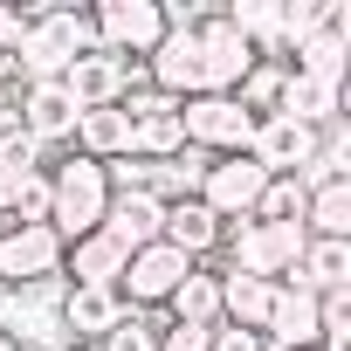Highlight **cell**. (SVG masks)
<instances>
[{
    "label": "cell",
    "instance_id": "12",
    "mask_svg": "<svg viewBox=\"0 0 351 351\" xmlns=\"http://www.w3.org/2000/svg\"><path fill=\"white\" fill-rule=\"evenodd\" d=\"M262 344H269V351H310V344H317V296H310L303 282H276Z\"/></svg>",
    "mask_w": 351,
    "mask_h": 351
},
{
    "label": "cell",
    "instance_id": "16",
    "mask_svg": "<svg viewBox=\"0 0 351 351\" xmlns=\"http://www.w3.org/2000/svg\"><path fill=\"white\" fill-rule=\"evenodd\" d=\"M56 317H62L69 344H97V337H104V330L124 317V303H117V289H76V282H62Z\"/></svg>",
    "mask_w": 351,
    "mask_h": 351
},
{
    "label": "cell",
    "instance_id": "21",
    "mask_svg": "<svg viewBox=\"0 0 351 351\" xmlns=\"http://www.w3.org/2000/svg\"><path fill=\"white\" fill-rule=\"evenodd\" d=\"M269 303H276V282L221 269V324H234V330H262V324H269Z\"/></svg>",
    "mask_w": 351,
    "mask_h": 351
},
{
    "label": "cell",
    "instance_id": "29",
    "mask_svg": "<svg viewBox=\"0 0 351 351\" xmlns=\"http://www.w3.org/2000/svg\"><path fill=\"white\" fill-rule=\"evenodd\" d=\"M8 200H14V172H0V228H8Z\"/></svg>",
    "mask_w": 351,
    "mask_h": 351
},
{
    "label": "cell",
    "instance_id": "24",
    "mask_svg": "<svg viewBox=\"0 0 351 351\" xmlns=\"http://www.w3.org/2000/svg\"><path fill=\"white\" fill-rule=\"evenodd\" d=\"M42 221H49V172H28V180H14L8 228H42Z\"/></svg>",
    "mask_w": 351,
    "mask_h": 351
},
{
    "label": "cell",
    "instance_id": "10",
    "mask_svg": "<svg viewBox=\"0 0 351 351\" xmlns=\"http://www.w3.org/2000/svg\"><path fill=\"white\" fill-rule=\"evenodd\" d=\"M62 90L76 97V110H104V104H124L131 90H145V62H117L104 49H83L62 76Z\"/></svg>",
    "mask_w": 351,
    "mask_h": 351
},
{
    "label": "cell",
    "instance_id": "25",
    "mask_svg": "<svg viewBox=\"0 0 351 351\" xmlns=\"http://www.w3.org/2000/svg\"><path fill=\"white\" fill-rule=\"evenodd\" d=\"M234 97H241V110L269 117V110H276V97H282V62H276V56H262V62L248 69V83H241Z\"/></svg>",
    "mask_w": 351,
    "mask_h": 351
},
{
    "label": "cell",
    "instance_id": "23",
    "mask_svg": "<svg viewBox=\"0 0 351 351\" xmlns=\"http://www.w3.org/2000/svg\"><path fill=\"white\" fill-rule=\"evenodd\" d=\"M158 330H165V324H158L152 310H124V317L97 337V351H158Z\"/></svg>",
    "mask_w": 351,
    "mask_h": 351
},
{
    "label": "cell",
    "instance_id": "4",
    "mask_svg": "<svg viewBox=\"0 0 351 351\" xmlns=\"http://www.w3.org/2000/svg\"><path fill=\"white\" fill-rule=\"evenodd\" d=\"M193 62H200V97H234L262 56L221 21V8H207V14L193 21Z\"/></svg>",
    "mask_w": 351,
    "mask_h": 351
},
{
    "label": "cell",
    "instance_id": "7",
    "mask_svg": "<svg viewBox=\"0 0 351 351\" xmlns=\"http://www.w3.org/2000/svg\"><path fill=\"white\" fill-rule=\"evenodd\" d=\"M262 186H269V172H262L248 152H234V158H207V172H200L193 200H200L221 228H234V221H248V214H255Z\"/></svg>",
    "mask_w": 351,
    "mask_h": 351
},
{
    "label": "cell",
    "instance_id": "27",
    "mask_svg": "<svg viewBox=\"0 0 351 351\" xmlns=\"http://www.w3.org/2000/svg\"><path fill=\"white\" fill-rule=\"evenodd\" d=\"M158 351H207V330H193V324H165V330H158Z\"/></svg>",
    "mask_w": 351,
    "mask_h": 351
},
{
    "label": "cell",
    "instance_id": "32",
    "mask_svg": "<svg viewBox=\"0 0 351 351\" xmlns=\"http://www.w3.org/2000/svg\"><path fill=\"white\" fill-rule=\"evenodd\" d=\"M310 351H317V344H310Z\"/></svg>",
    "mask_w": 351,
    "mask_h": 351
},
{
    "label": "cell",
    "instance_id": "18",
    "mask_svg": "<svg viewBox=\"0 0 351 351\" xmlns=\"http://www.w3.org/2000/svg\"><path fill=\"white\" fill-rule=\"evenodd\" d=\"M303 234L310 241H351V172L344 180H317L303 200Z\"/></svg>",
    "mask_w": 351,
    "mask_h": 351
},
{
    "label": "cell",
    "instance_id": "20",
    "mask_svg": "<svg viewBox=\"0 0 351 351\" xmlns=\"http://www.w3.org/2000/svg\"><path fill=\"white\" fill-rule=\"evenodd\" d=\"M165 324H193V330H214L221 324V269H193L180 289L165 296Z\"/></svg>",
    "mask_w": 351,
    "mask_h": 351
},
{
    "label": "cell",
    "instance_id": "14",
    "mask_svg": "<svg viewBox=\"0 0 351 351\" xmlns=\"http://www.w3.org/2000/svg\"><path fill=\"white\" fill-rule=\"evenodd\" d=\"M117 276H124V248L104 228L83 234V241H62V282H76V289H117Z\"/></svg>",
    "mask_w": 351,
    "mask_h": 351
},
{
    "label": "cell",
    "instance_id": "15",
    "mask_svg": "<svg viewBox=\"0 0 351 351\" xmlns=\"http://www.w3.org/2000/svg\"><path fill=\"white\" fill-rule=\"evenodd\" d=\"M158 228H165V200H145V193H110V207H104V234H110L124 255L152 248V241H158Z\"/></svg>",
    "mask_w": 351,
    "mask_h": 351
},
{
    "label": "cell",
    "instance_id": "13",
    "mask_svg": "<svg viewBox=\"0 0 351 351\" xmlns=\"http://www.w3.org/2000/svg\"><path fill=\"white\" fill-rule=\"evenodd\" d=\"M221 234H228V228H221V221H214L193 193L165 200V228H158V241H165V248H180L186 262H207V255L221 248Z\"/></svg>",
    "mask_w": 351,
    "mask_h": 351
},
{
    "label": "cell",
    "instance_id": "9",
    "mask_svg": "<svg viewBox=\"0 0 351 351\" xmlns=\"http://www.w3.org/2000/svg\"><path fill=\"white\" fill-rule=\"evenodd\" d=\"M28 282H62V234L42 228H0V289H28Z\"/></svg>",
    "mask_w": 351,
    "mask_h": 351
},
{
    "label": "cell",
    "instance_id": "3",
    "mask_svg": "<svg viewBox=\"0 0 351 351\" xmlns=\"http://www.w3.org/2000/svg\"><path fill=\"white\" fill-rule=\"evenodd\" d=\"M228 269L234 276H262V282H289L296 276V262H303V228H289V221H234L228 234Z\"/></svg>",
    "mask_w": 351,
    "mask_h": 351
},
{
    "label": "cell",
    "instance_id": "11",
    "mask_svg": "<svg viewBox=\"0 0 351 351\" xmlns=\"http://www.w3.org/2000/svg\"><path fill=\"white\" fill-rule=\"evenodd\" d=\"M76 97L62 90V83H21V110H14V124L49 152V145H69L76 138Z\"/></svg>",
    "mask_w": 351,
    "mask_h": 351
},
{
    "label": "cell",
    "instance_id": "6",
    "mask_svg": "<svg viewBox=\"0 0 351 351\" xmlns=\"http://www.w3.org/2000/svg\"><path fill=\"white\" fill-rule=\"evenodd\" d=\"M180 131L193 152L207 158H234L255 138V110H241V97H186L180 104Z\"/></svg>",
    "mask_w": 351,
    "mask_h": 351
},
{
    "label": "cell",
    "instance_id": "8",
    "mask_svg": "<svg viewBox=\"0 0 351 351\" xmlns=\"http://www.w3.org/2000/svg\"><path fill=\"white\" fill-rule=\"evenodd\" d=\"M200 262H186L180 248H165V241H152V248H138V255H124V276H117V303L124 310H165V296L180 289L186 276H193Z\"/></svg>",
    "mask_w": 351,
    "mask_h": 351
},
{
    "label": "cell",
    "instance_id": "17",
    "mask_svg": "<svg viewBox=\"0 0 351 351\" xmlns=\"http://www.w3.org/2000/svg\"><path fill=\"white\" fill-rule=\"evenodd\" d=\"M276 110L282 117H296V124H337L344 117V90H330V83H317V76H303V69H289L282 62V97H276Z\"/></svg>",
    "mask_w": 351,
    "mask_h": 351
},
{
    "label": "cell",
    "instance_id": "2",
    "mask_svg": "<svg viewBox=\"0 0 351 351\" xmlns=\"http://www.w3.org/2000/svg\"><path fill=\"white\" fill-rule=\"evenodd\" d=\"M104 207H110V180H104L97 158L69 152V158L49 165V228H56L62 241L97 234V228H104Z\"/></svg>",
    "mask_w": 351,
    "mask_h": 351
},
{
    "label": "cell",
    "instance_id": "19",
    "mask_svg": "<svg viewBox=\"0 0 351 351\" xmlns=\"http://www.w3.org/2000/svg\"><path fill=\"white\" fill-rule=\"evenodd\" d=\"M83 158H97V165H110V158H124L131 152V110L124 104H104V110H83L76 117V138H69Z\"/></svg>",
    "mask_w": 351,
    "mask_h": 351
},
{
    "label": "cell",
    "instance_id": "22",
    "mask_svg": "<svg viewBox=\"0 0 351 351\" xmlns=\"http://www.w3.org/2000/svg\"><path fill=\"white\" fill-rule=\"evenodd\" d=\"M296 282H303L310 296H324V289H351V241H303Z\"/></svg>",
    "mask_w": 351,
    "mask_h": 351
},
{
    "label": "cell",
    "instance_id": "26",
    "mask_svg": "<svg viewBox=\"0 0 351 351\" xmlns=\"http://www.w3.org/2000/svg\"><path fill=\"white\" fill-rule=\"evenodd\" d=\"M207 351H269L262 330H234V324H214L207 330Z\"/></svg>",
    "mask_w": 351,
    "mask_h": 351
},
{
    "label": "cell",
    "instance_id": "28",
    "mask_svg": "<svg viewBox=\"0 0 351 351\" xmlns=\"http://www.w3.org/2000/svg\"><path fill=\"white\" fill-rule=\"evenodd\" d=\"M21 28H28V14L0 0V56H14V49H21Z\"/></svg>",
    "mask_w": 351,
    "mask_h": 351
},
{
    "label": "cell",
    "instance_id": "30",
    "mask_svg": "<svg viewBox=\"0 0 351 351\" xmlns=\"http://www.w3.org/2000/svg\"><path fill=\"white\" fill-rule=\"evenodd\" d=\"M0 351H21V344H14V337H0Z\"/></svg>",
    "mask_w": 351,
    "mask_h": 351
},
{
    "label": "cell",
    "instance_id": "5",
    "mask_svg": "<svg viewBox=\"0 0 351 351\" xmlns=\"http://www.w3.org/2000/svg\"><path fill=\"white\" fill-rule=\"evenodd\" d=\"M90 35H97L104 56L145 62L165 42V8H158V0H104V8H90Z\"/></svg>",
    "mask_w": 351,
    "mask_h": 351
},
{
    "label": "cell",
    "instance_id": "1",
    "mask_svg": "<svg viewBox=\"0 0 351 351\" xmlns=\"http://www.w3.org/2000/svg\"><path fill=\"white\" fill-rule=\"evenodd\" d=\"M83 49H97L90 14H76V8H35V14H28V28H21L14 69H21V83H62V76H69V62H76Z\"/></svg>",
    "mask_w": 351,
    "mask_h": 351
},
{
    "label": "cell",
    "instance_id": "31",
    "mask_svg": "<svg viewBox=\"0 0 351 351\" xmlns=\"http://www.w3.org/2000/svg\"><path fill=\"white\" fill-rule=\"evenodd\" d=\"M62 351H97V344H62Z\"/></svg>",
    "mask_w": 351,
    "mask_h": 351
}]
</instances>
